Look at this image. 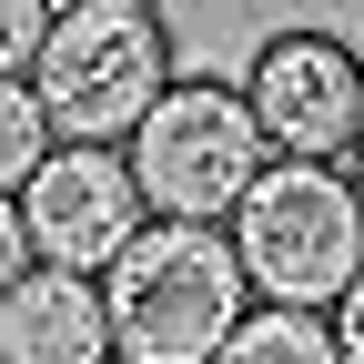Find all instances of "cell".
<instances>
[{
  "label": "cell",
  "instance_id": "6da1fadb",
  "mask_svg": "<svg viewBox=\"0 0 364 364\" xmlns=\"http://www.w3.org/2000/svg\"><path fill=\"white\" fill-rule=\"evenodd\" d=\"M172 91V21L162 0H61L31 61V102L71 152H122L142 112Z\"/></svg>",
  "mask_w": 364,
  "mask_h": 364
},
{
  "label": "cell",
  "instance_id": "7a4b0ae2",
  "mask_svg": "<svg viewBox=\"0 0 364 364\" xmlns=\"http://www.w3.org/2000/svg\"><path fill=\"white\" fill-rule=\"evenodd\" d=\"M243 263L203 223H142L102 273V324L112 364H213L223 334L243 324Z\"/></svg>",
  "mask_w": 364,
  "mask_h": 364
},
{
  "label": "cell",
  "instance_id": "3957f363",
  "mask_svg": "<svg viewBox=\"0 0 364 364\" xmlns=\"http://www.w3.org/2000/svg\"><path fill=\"white\" fill-rule=\"evenodd\" d=\"M223 243L243 263V294L273 314H334V294L364 273V213L344 193V172L324 162H263L253 193L233 203Z\"/></svg>",
  "mask_w": 364,
  "mask_h": 364
},
{
  "label": "cell",
  "instance_id": "277c9868",
  "mask_svg": "<svg viewBox=\"0 0 364 364\" xmlns=\"http://www.w3.org/2000/svg\"><path fill=\"white\" fill-rule=\"evenodd\" d=\"M263 162L273 152H263V132L243 112V91L203 81V71H172V91L122 142V172H132V193H142V213L152 223H203V233L233 223V203L253 193Z\"/></svg>",
  "mask_w": 364,
  "mask_h": 364
},
{
  "label": "cell",
  "instance_id": "5b68a950",
  "mask_svg": "<svg viewBox=\"0 0 364 364\" xmlns=\"http://www.w3.org/2000/svg\"><path fill=\"white\" fill-rule=\"evenodd\" d=\"M233 91H243V112H253V132H263L273 162L344 172L354 142H364V61L334 31H273Z\"/></svg>",
  "mask_w": 364,
  "mask_h": 364
},
{
  "label": "cell",
  "instance_id": "8992f818",
  "mask_svg": "<svg viewBox=\"0 0 364 364\" xmlns=\"http://www.w3.org/2000/svg\"><path fill=\"white\" fill-rule=\"evenodd\" d=\"M11 213H21L31 263L41 273H81V284H102L122 263V243L152 223L132 172H122V152H71V142H51V162L11 193Z\"/></svg>",
  "mask_w": 364,
  "mask_h": 364
},
{
  "label": "cell",
  "instance_id": "52a82bcc",
  "mask_svg": "<svg viewBox=\"0 0 364 364\" xmlns=\"http://www.w3.org/2000/svg\"><path fill=\"white\" fill-rule=\"evenodd\" d=\"M0 364H112V324H102V284L81 273H21L0 294Z\"/></svg>",
  "mask_w": 364,
  "mask_h": 364
},
{
  "label": "cell",
  "instance_id": "ba28073f",
  "mask_svg": "<svg viewBox=\"0 0 364 364\" xmlns=\"http://www.w3.org/2000/svg\"><path fill=\"white\" fill-rule=\"evenodd\" d=\"M213 364H334V334H324V314H243L233 334H223Z\"/></svg>",
  "mask_w": 364,
  "mask_h": 364
},
{
  "label": "cell",
  "instance_id": "9c48e42d",
  "mask_svg": "<svg viewBox=\"0 0 364 364\" xmlns=\"http://www.w3.org/2000/svg\"><path fill=\"white\" fill-rule=\"evenodd\" d=\"M41 162H51V122H41L31 81H0V203H11Z\"/></svg>",
  "mask_w": 364,
  "mask_h": 364
},
{
  "label": "cell",
  "instance_id": "30bf717a",
  "mask_svg": "<svg viewBox=\"0 0 364 364\" xmlns=\"http://www.w3.org/2000/svg\"><path fill=\"white\" fill-rule=\"evenodd\" d=\"M51 11L61 0H0V81H31L41 41H51Z\"/></svg>",
  "mask_w": 364,
  "mask_h": 364
},
{
  "label": "cell",
  "instance_id": "8fae6325",
  "mask_svg": "<svg viewBox=\"0 0 364 364\" xmlns=\"http://www.w3.org/2000/svg\"><path fill=\"white\" fill-rule=\"evenodd\" d=\"M324 334H334V364H364V273L334 294V324H324Z\"/></svg>",
  "mask_w": 364,
  "mask_h": 364
},
{
  "label": "cell",
  "instance_id": "7c38bea8",
  "mask_svg": "<svg viewBox=\"0 0 364 364\" xmlns=\"http://www.w3.org/2000/svg\"><path fill=\"white\" fill-rule=\"evenodd\" d=\"M21 273H31V243H21V213H11V203H0V294H11V284H21Z\"/></svg>",
  "mask_w": 364,
  "mask_h": 364
},
{
  "label": "cell",
  "instance_id": "4fadbf2b",
  "mask_svg": "<svg viewBox=\"0 0 364 364\" xmlns=\"http://www.w3.org/2000/svg\"><path fill=\"white\" fill-rule=\"evenodd\" d=\"M344 193H354V213H364V142H354V162H344Z\"/></svg>",
  "mask_w": 364,
  "mask_h": 364
}]
</instances>
